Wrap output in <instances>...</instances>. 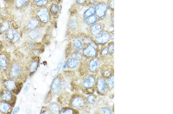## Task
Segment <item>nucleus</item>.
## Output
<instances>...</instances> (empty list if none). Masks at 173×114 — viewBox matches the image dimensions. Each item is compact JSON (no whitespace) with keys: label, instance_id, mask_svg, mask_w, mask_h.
Listing matches in <instances>:
<instances>
[{"label":"nucleus","instance_id":"1","mask_svg":"<svg viewBox=\"0 0 173 114\" xmlns=\"http://www.w3.org/2000/svg\"><path fill=\"white\" fill-rule=\"evenodd\" d=\"M30 15L38 18L42 24L46 26L51 21L52 17L48 6L31 7Z\"/></svg>","mask_w":173,"mask_h":114},{"label":"nucleus","instance_id":"2","mask_svg":"<svg viewBox=\"0 0 173 114\" xmlns=\"http://www.w3.org/2000/svg\"><path fill=\"white\" fill-rule=\"evenodd\" d=\"M83 22L81 15L78 12H74L71 14L68 20L67 31L72 34L78 33L80 30Z\"/></svg>","mask_w":173,"mask_h":114},{"label":"nucleus","instance_id":"3","mask_svg":"<svg viewBox=\"0 0 173 114\" xmlns=\"http://www.w3.org/2000/svg\"><path fill=\"white\" fill-rule=\"evenodd\" d=\"M95 15L102 21L107 17L109 8L106 2L99 1L95 6Z\"/></svg>","mask_w":173,"mask_h":114},{"label":"nucleus","instance_id":"4","mask_svg":"<svg viewBox=\"0 0 173 114\" xmlns=\"http://www.w3.org/2000/svg\"><path fill=\"white\" fill-rule=\"evenodd\" d=\"M95 87L97 93L100 95H106L110 91L106 79L102 77L97 78L96 81Z\"/></svg>","mask_w":173,"mask_h":114},{"label":"nucleus","instance_id":"5","mask_svg":"<svg viewBox=\"0 0 173 114\" xmlns=\"http://www.w3.org/2000/svg\"><path fill=\"white\" fill-rule=\"evenodd\" d=\"M45 27V26L43 25L38 18L31 15L25 24L24 29L27 32L38 28Z\"/></svg>","mask_w":173,"mask_h":114},{"label":"nucleus","instance_id":"6","mask_svg":"<svg viewBox=\"0 0 173 114\" xmlns=\"http://www.w3.org/2000/svg\"><path fill=\"white\" fill-rule=\"evenodd\" d=\"M105 24L102 21H99L89 26L88 28V32L89 35L94 37L105 30Z\"/></svg>","mask_w":173,"mask_h":114},{"label":"nucleus","instance_id":"7","mask_svg":"<svg viewBox=\"0 0 173 114\" xmlns=\"http://www.w3.org/2000/svg\"><path fill=\"white\" fill-rule=\"evenodd\" d=\"M111 31L103 30L97 36L94 37V41L96 44L100 45H104L110 41Z\"/></svg>","mask_w":173,"mask_h":114},{"label":"nucleus","instance_id":"8","mask_svg":"<svg viewBox=\"0 0 173 114\" xmlns=\"http://www.w3.org/2000/svg\"><path fill=\"white\" fill-rule=\"evenodd\" d=\"M95 44L96 43L94 41L86 45L84 48L83 51V54L86 57L93 58L97 56V51L95 46Z\"/></svg>","mask_w":173,"mask_h":114},{"label":"nucleus","instance_id":"9","mask_svg":"<svg viewBox=\"0 0 173 114\" xmlns=\"http://www.w3.org/2000/svg\"><path fill=\"white\" fill-rule=\"evenodd\" d=\"M86 98L81 95L74 96L71 100V105L74 108L79 109L84 107L86 104Z\"/></svg>","mask_w":173,"mask_h":114},{"label":"nucleus","instance_id":"10","mask_svg":"<svg viewBox=\"0 0 173 114\" xmlns=\"http://www.w3.org/2000/svg\"><path fill=\"white\" fill-rule=\"evenodd\" d=\"M101 76L105 79L114 75V67L113 64L108 63L102 65L100 67Z\"/></svg>","mask_w":173,"mask_h":114},{"label":"nucleus","instance_id":"11","mask_svg":"<svg viewBox=\"0 0 173 114\" xmlns=\"http://www.w3.org/2000/svg\"><path fill=\"white\" fill-rule=\"evenodd\" d=\"M101 60L100 58L94 57L89 61V70L92 73H95L100 68L102 65Z\"/></svg>","mask_w":173,"mask_h":114},{"label":"nucleus","instance_id":"12","mask_svg":"<svg viewBox=\"0 0 173 114\" xmlns=\"http://www.w3.org/2000/svg\"><path fill=\"white\" fill-rule=\"evenodd\" d=\"M5 33L6 38L9 41L14 43L17 42L19 41L20 34L16 29L10 28Z\"/></svg>","mask_w":173,"mask_h":114},{"label":"nucleus","instance_id":"13","mask_svg":"<svg viewBox=\"0 0 173 114\" xmlns=\"http://www.w3.org/2000/svg\"><path fill=\"white\" fill-rule=\"evenodd\" d=\"M48 7L52 18H58L61 10V6L58 3V1L50 3Z\"/></svg>","mask_w":173,"mask_h":114},{"label":"nucleus","instance_id":"14","mask_svg":"<svg viewBox=\"0 0 173 114\" xmlns=\"http://www.w3.org/2000/svg\"><path fill=\"white\" fill-rule=\"evenodd\" d=\"M96 79L94 75H89L86 76L83 81L82 86L86 89L93 88L96 84Z\"/></svg>","mask_w":173,"mask_h":114},{"label":"nucleus","instance_id":"15","mask_svg":"<svg viewBox=\"0 0 173 114\" xmlns=\"http://www.w3.org/2000/svg\"><path fill=\"white\" fill-rule=\"evenodd\" d=\"M31 0H14L13 4L17 10H23L30 6Z\"/></svg>","mask_w":173,"mask_h":114},{"label":"nucleus","instance_id":"16","mask_svg":"<svg viewBox=\"0 0 173 114\" xmlns=\"http://www.w3.org/2000/svg\"><path fill=\"white\" fill-rule=\"evenodd\" d=\"M44 27L38 28L27 32L28 37L31 41H35L38 39L42 34V30Z\"/></svg>","mask_w":173,"mask_h":114},{"label":"nucleus","instance_id":"17","mask_svg":"<svg viewBox=\"0 0 173 114\" xmlns=\"http://www.w3.org/2000/svg\"><path fill=\"white\" fill-rule=\"evenodd\" d=\"M50 4L49 0H31V7H41L48 6Z\"/></svg>","mask_w":173,"mask_h":114},{"label":"nucleus","instance_id":"18","mask_svg":"<svg viewBox=\"0 0 173 114\" xmlns=\"http://www.w3.org/2000/svg\"><path fill=\"white\" fill-rule=\"evenodd\" d=\"M87 8L83 12L81 17L82 18L83 22L86 18L92 15L95 14V7L94 6H87Z\"/></svg>","mask_w":173,"mask_h":114},{"label":"nucleus","instance_id":"19","mask_svg":"<svg viewBox=\"0 0 173 114\" xmlns=\"http://www.w3.org/2000/svg\"><path fill=\"white\" fill-rule=\"evenodd\" d=\"M21 73V69L18 64H14L11 67L10 75L12 78H16L19 76Z\"/></svg>","mask_w":173,"mask_h":114},{"label":"nucleus","instance_id":"20","mask_svg":"<svg viewBox=\"0 0 173 114\" xmlns=\"http://www.w3.org/2000/svg\"><path fill=\"white\" fill-rule=\"evenodd\" d=\"M10 28V23L9 21L7 20L3 19L0 24V35L6 33Z\"/></svg>","mask_w":173,"mask_h":114},{"label":"nucleus","instance_id":"21","mask_svg":"<svg viewBox=\"0 0 173 114\" xmlns=\"http://www.w3.org/2000/svg\"><path fill=\"white\" fill-rule=\"evenodd\" d=\"M61 82V79L58 77H56L53 80L51 85V89L56 94L59 93V87Z\"/></svg>","mask_w":173,"mask_h":114},{"label":"nucleus","instance_id":"22","mask_svg":"<svg viewBox=\"0 0 173 114\" xmlns=\"http://www.w3.org/2000/svg\"><path fill=\"white\" fill-rule=\"evenodd\" d=\"M7 57L4 54L0 55V68L3 70H6L9 65Z\"/></svg>","mask_w":173,"mask_h":114},{"label":"nucleus","instance_id":"23","mask_svg":"<svg viewBox=\"0 0 173 114\" xmlns=\"http://www.w3.org/2000/svg\"><path fill=\"white\" fill-rule=\"evenodd\" d=\"M101 21L99 18L95 14L92 15L84 21V23L86 26H89L92 25L95 23Z\"/></svg>","mask_w":173,"mask_h":114},{"label":"nucleus","instance_id":"24","mask_svg":"<svg viewBox=\"0 0 173 114\" xmlns=\"http://www.w3.org/2000/svg\"><path fill=\"white\" fill-rule=\"evenodd\" d=\"M1 97L2 99L7 102L11 101L13 99V96L9 90L4 91L1 93Z\"/></svg>","mask_w":173,"mask_h":114},{"label":"nucleus","instance_id":"25","mask_svg":"<svg viewBox=\"0 0 173 114\" xmlns=\"http://www.w3.org/2000/svg\"><path fill=\"white\" fill-rule=\"evenodd\" d=\"M78 64H79L78 61L74 58H69L67 60L66 64L67 67L70 69L75 68L78 67Z\"/></svg>","mask_w":173,"mask_h":114},{"label":"nucleus","instance_id":"26","mask_svg":"<svg viewBox=\"0 0 173 114\" xmlns=\"http://www.w3.org/2000/svg\"><path fill=\"white\" fill-rule=\"evenodd\" d=\"M11 107L7 101L0 102V112L2 113H6L10 111Z\"/></svg>","mask_w":173,"mask_h":114},{"label":"nucleus","instance_id":"27","mask_svg":"<svg viewBox=\"0 0 173 114\" xmlns=\"http://www.w3.org/2000/svg\"><path fill=\"white\" fill-rule=\"evenodd\" d=\"M6 88L10 91H14L16 87V84L13 80H8L5 83Z\"/></svg>","mask_w":173,"mask_h":114},{"label":"nucleus","instance_id":"28","mask_svg":"<svg viewBox=\"0 0 173 114\" xmlns=\"http://www.w3.org/2000/svg\"><path fill=\"white\" fill-rule=\"evenodd\" d=\"M72 45L74 48L76 49L77 50L80 51L83 49V44L82 41L77 38L74 40L73 42H72Z\"/></svg>","mask_w":173,"mask_h":114},{"label":"nucleus","instance_id":"29","mask_svg":"<svg viewBox=\"0 0 173 114\" xmlns=\"http://www.w3.org/2000/svg\"><path fill=\"white\" fill-rule=\"evenodd\" d=\"M49 109L51 113L58 114L60 111V107L59 105L57 103H53L49 104Z\"/></svg>","mask_w":173,"mask_h":114},{"label":"nucleus","instance_id":"30","mask_svg":"<svg viewBox=\"0 0 173 114\" xmlns=\"http://www.w3.org/2000/svg\"><path fill=\"white\" fill-rule=\"evenodd\" d=\"M100 55L101 58H103V59H106L108 57H111V55L110 54L107 46L104 47L102 49L101 51L100 52Z\"/></svg>","mask_w":173,"mask_h":114},{"label":"nucleus","instance_id":"31","mask_svg":"<svg viewBox=\"0 0 173 114\" xmlns=\"http://www.w3.org/2000/svg\"><path fill=\"white\" fill-rule=\"evenodd\" d=\"M38 63L37 61H32L29 67V71L30 73H33L36 71L38 68Z\"/></svg>","mask_w":173,"mask_h":114},{"label":"nucleus","instance_id":"32","mask_svg":"<svg viewBox=\"0 0 173 114\" xmlns=\"http://www.w3.org/2000/svg\"><path fill=\"white\" fill-rule=\"evenodd\" d=\"M106 82L110 90H112L114 87V75L106 79Z\"/></svg>","mask_w":173,"mask_h":114},{"label":"nucleus","instance_id":"33","mask_svg":"<svg viewBox=\"0 0 173 114\" xmlns=\"http://www.w3.org/2000/svg\"><path fill=\"white\" fill-rule=\"evenodd\" d=\"M86 102L90 104H95L96 96L95 95H90L86 98Z\"/></svg>","mask_w":173,"mask_h":114},{"label":"nucleus","instance_id":"34","mask_svg":"<svg viewBox=\"0 0 173 114\" xmlns=\"http://www.w3.org/2000/svg\"><path fill=\"white\" fill-rule=\"evenodd\" d=\"M59 113L61 114H74L75 113L74 110L69 108H64L60 110Z\"/></svg>","mask_w":173,"mask_h":114},{"label":"nucleus","instance_id":"35","mask_svg":"<svg viewBox=\"0 0 173 114\" xmlns=\"http://www.w3.org/2000/svg\"><path fill=\"white\" fill-rule=\"evenodd\" d=\"M82 54L79 52H74L72 54V58H74L78 61H81L82 59Z\"/></svg>","mask_w":173,"mask_h":114},{"label":"nucleus","instance_id":"36","mask_svg":"<svg viewBox=\"0 0 173 114\" xmlns=\"http://www.w3.org/2000/svg\"><path fill=\"white\" fill-rule=\"evenodd\" d=\"M108 50H109L110 54L112 56L114 53V41H111L107 45Z\"/></svg>","mask_w":173,"mask_h":114},{"label":"nucleus","instance_id":"37","mask_svg":"<svg viewBox=\"0 0 173 114\" xmlns=\"http://www.w3.org/2000/svg\"><path fill=\"white\" fill-rule=\"evenodd\" d=\"M114 0H107L106 2L108 8L111 11L114 12Z\"/></svg>","mask_w":173,"mask_h":114},{"label":"nucleus","instance_id":"38","mask_svg":"<svg viewBox=\"0 0 173 114\" xmlns=\"http://www.w3.org/2000/svg\"><path fill=\"white\" fill-rule=\"evenodd\" d=\"M62 64H59L58 67H57L56 69H54L51 71V75L52 76L55 77L57 74H58V72H59L60 69H61V67Z\"/></svg>","mask_w":173,"mask_h":114},{"label":"nucleus","instance_id":"39","mask_svg":"<svg viewBox=\"0 0 173 114\" xmlns=\"http://www.w3.org/2000/svg\"><path fill=\"white\" fill-rule=\"evenodd\" d=\"M99 0H87L86 6H95L97 3L98 2Z\"/></svg>","mask_w":173,"mask_h":114},{"label":"nucleus","instance_id":"40","mask_svg":"<svg viewBox=\"0 0 173 114\" xmlns=\"http://www.w3.org/2000/svg\"><path fill=\"white\" fill-rule=\"evenodd\" d=\"M87 0H75V3L78 6H86Z\"/></svg>","mask_w":173,"mask_h":114},{"label":"nucleus","instance_id":"41","mask_svg":"<svg viewBox=\"0 0 173 114\" xmlns=\"http://www.w3.org/2000/svg\"><path fill=\"white\" fill-rule=\"evenodd\" d=\"M101 113L103 114H112V112L109 108L105 107L102 109Z\"/></svg>","mask_w":173,"mask_h":114},{"label":"nucleus","instance_id":"42","mask_svg":"<svg viewBox=\"0 0 173 114\" xmlns=\"http://www.w3.org/2000/svg\"><path fill=\"white\" fill-rule=\"evenodd\" d=\"M22 85L21 84V83L16 84V88H15L14 90V93L16 94H18L19 93L21 88H22Z\"/></svg>","mask_w":173,"mask_h":114},{"label":"nucleus","instance_id":"43","mask_svg":"<svg viewBox=\"0 0 173 114\" xmlns=\"http://www.w3.org/2000/svg\"><path fill=\"white\" fill-rule=\"evenodd\" d=\"M114 40V31L112 30L111 31L110 34V41H113Z\"/></svg>","mask_w":173,"mask_h":114},{"label":"nucleus","instance_id":"44","mask_svg":"<svg viewBox=\"0 0 173 114\" xmlns=\"http://www.w3.org/2000/svg\"><path fill=\"white\" fill-rule=\"evenodd\" d=\"M19 110H20L19 107H16V108H15V109H14V111L13 112V113H12L13 114L18 113V112H19Z\"/></svg>","mask_w":173,"mask_h":114},{"label":"nucleus","instance_id":"45","mask_svg":"<svg viewBox=\"0 0 173 114\" xmlns=\"http://www.w3.org/2000/svg\"><path fill=\"white\" fill-rule=\"evenodd\" d=\"M30 84H28L26 85L25 87L24 88V92H27L28 91L29 88H30Z\"/></svg>","mask_w":173,"mask_h":114},{"label":"nucleus","instance_id":"46","mask_svg":"<svg viewBox=\"0 0 173 114\" xmlns=\"http://www.w3.org/2000/svg\"><path fill=\"white\" fill-rule=\"evenodd\" d=\"M5 1H6V2H7V3H14V0H4Z\"/></svg>","mask_w":173,"mask_h":114},{"label":"nucleus","instance_id":"47","mask_svg":"<svg viewBox=\"0 0 173 114\" xmlns=\"http://www.w3.org/2000/svg\"><path fill=\"white\" fill-rule=\"evenodd\" d=\"M49 2H50V3H51L52 2H54L58 1L59 0H49Z\"/></svg>","mask_w":173,"mask_h":114},{"label":"nucleus","instance_id":"48","mask_svg":"<svg viewBox=\"0 0 173 114\" xmlns=\"http://www.w3.org/2000/svg\"><path fill=\"white\" fill-rule=\"evenodd\" d=\"M3 20L2 17L1 15H0V24H1V23L2 22V21Z\"/></svg>","mask_w":173,"mask_h":114},{"label":"nucleus","instance_id":"49","mask_svg":"<svg viewBox=\"0 0 173 114\" xmlns=\"http://www.w3.org/2000/svg\"><path fill=\"white\" fill-rule=\"evenodd\" d=\"M99 1H103L106 2V1H105V0H99ZM107 1V0H106V2Z\"/></svg>","mask_w":173,"mask_h":114},{"label":"nucleus","instance_id":"50","mask_svg":"<svg viewBox=\"0 0 173 114\" xmlns=\"http://www.w3.org/2000/svg\"><path fill=\"white\" fill-rule=\"evenodd\" d=\"M1 44H2L1 41V40H0V46L1 45Z\"/></svg>","mask_w":173,"mask_h":114}]
</instances>
